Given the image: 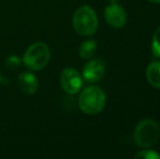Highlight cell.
<instances>
[{"mask_svg":"<svg viewBox=\"0 0 160 159\" xmlns=\"http://www.w3.org/2000/svg\"><path fill=\"white\" fill-rule=\"evenodd\" d=\"M106 105V95L98 86H88L82 91L78 98V106L86 115H97Z\"/></svg>","mask_w":160,"mask_h":159,"instance_id":"1","label":"cell"},{"mask_svg":"<svg viewBox=\"0 0 160 159\" xmlns=\"http://www.w3.org/2000/svg\"><path fill=\"white\" fill-rule=\"evenodd\" d=\"M72 22L76 32L83 36L93 35L98 28V20L95 11L87 6L81 7L74 12Z\"/></svg>","mask_w":160,"mask_h":159,"instance_id":"2","label":"cell"},{"mask_svg":"<svg viewBox=\"0 0 160 159\" xmlns=\"http://www.w3.org/2000/svg\"><path fill=\"white\" fill-rule=\"evenodd\" d=\"M50 60V50L44 42H34L28 48L23 57V63L33 71L42 70Z\"/></svg>","mask_w":160,"mask_h":159,"instance_id":"3","label":"cell"},{"mask_svg":"<svg viewBox=\"0 0 160 159\" xmlns=\"http://www.w3.org/2000/svg\"><path fill=\"white\" fill-rule=\"evenodd\" d=\"M160 129L156 121L142 120L134 130V141L141 147H150L158 142Z\"/></svg>","mask_w":160,"mask_h":159,"instance_id":"4","label":"cell"},{"mask_svg":"<svg viewBox=\"0 0 160 159\" xmlns=\"http://www.w3.org/2000/svg\"><path fill=\"white\" fill-rule=\"evenodd\" d=\"M60 84L64 92L73 95V94L78 93L82 87V77L75 69L65 68L60 75Z\"/></svg>","mask_w":160,"mask_h":159,"instance_id":"5","label":"cell"},{"mask_svg":"<svg viewBox=\"0 0 160 159\" xmlns=\"http://www.w3.org/2000/svg\"><path fill=\"white\" fill-rule=\"evenodd\" d=\"M105 19L113 28H120L125 25L127 13L124 9L117 3H111L105 9Z\"/></svg>","mask_w":160,"mask_h":159,"instance_id":"6","label":"cell"},{"mask_svg":"<svg viewBox=\"0 0 160 159\" xmlns=\"http://www.w3.org/2000/svg\"><path fill=\"white\" fill-rule=\"evenodd\" d=\"M105 74V63L101 59L96 58L85 64L83 68V77L87 82H98Z\"/></svg>","mask_w":160,"mask_h":159,"instance_id":"7","label":"cell"},{"mask_svg":"<svg viewBox=\"0 0 160 159\" xmlns=\"http://www.w3.org/2000/svg\"><path fill=\"white\" fill-rule=\"evenodd\" d=\"M18 85H19L20 89H21L24 94L32 95V94L37 92L38 80H37V77L33 74V73L23 72L19 75V79H18Z\"/></svg>","mask_w":160,"mask_h":159,"instance_id":"8","label":"cell"},{"mask_svg":"<svg viewBox=\"0 0 160 159\" xmlns=\"http://www.w3.org/2000/svg\"><path fill=\"white\" fill-rule=\"evenodd\" d=\"M146 77L152 86L160 88V61L152 62L147 67Z\"/></svg>","mask_w":160,"mask_h":159,"instance_id":"9","label":"cell"},{"mask_svg":"<svg viewBox=\"0 0 160 159\" xmlns=\"http://www.w3.org/2000/svg\"><path fill=\"white\" fill-rule=\"evenodd\" d=\"M97 48L96 42L93 39H88L85 40L80 47V50H78V53H80V57L82 59H89L95 53Z\"/></svg>","mask_w":160,"mask_h":159,"instance_id":"10","label":"cell"},{"mask_svg":"<svg viewBox=\"0 0 160 159\" xmlns=\"http://www.w3.org/2000/svg\"><path fill=\"white\" fill-rule=\"evenodd\" d=\"M152 49L154 55L156 56V57L160 58V26L157 28V31L155 32L154 36H152Z\"/></svg>","mask_w":160,"mask_h":159,"instance_id":"11","label":"cell"},{"mask_svg":"<svg viewBox=\"0 0 160 159\" xmlns=\"http://www.w3.org/2000/svg\"><path fill=\"white\" fill-rule=\"evenodd\" d=\"M21 61L22 60L20 57H18V56H15V55H11L7 58L6 61H4V63H6V67L8 69L15 70V69H18L20 66H21Z\"/></svg>","mask_w":160,"mask_h":159,"instance_id":"12","label":"cell"},{"mask_svg":"<svg viewBox=\"0 0 160 159\" xmlns=\"http://www.w3.org/2000/svg\"><path fill=\"white\" fill-rule=\"evenodd\" d=\"M135 158H143V159H159L160 155L156 152L152 151V149H146V151H141L135 155Z\"/></svg>","mask_w":160,"mask_h":159,"instance_id":"13","label":"cell"},{"mask_svg":"<svg viewBox=\"0 0 160 159\" xmlns=\"http://www.w3.org/2000/svg\"><path fill=\"white\" fill-rule=\"evenodd\" d=\"M149 2H152V3H157V4H160V0H148Z\"/></svg>","mask_w":160,"mask_h":159,"instance_id":"14","label":"cell"},{"mask_svg":"<svg viewBox=\"0 0 160 159\" xmlns=\"http://www.w3.org/2000/svg\"><path fill=\"white\" fill-rule=\"evenodd\" d=\"M109 1H111L112 3H116V2H117V0H109Z\"/></svg>","mask_w":160,"mask_h":159,"instance_id":"15","label":"cell"},{"mask_svg":"<svg viewBox=\"0 0 160 159\" xmlns=\"http://www.w3.org/2000/svg\"><path fill=\"white\" fill-rule=\"evenodd\" d=\"M1 82H2V75L0 74V83H1Z\"/></svg>","mask_w":160,"mask_h":159,"instance_id":"16","label":"cell"}]
</instances>
